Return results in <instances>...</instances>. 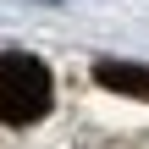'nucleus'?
<instances>
[{
  "mask_svg": "<svg viewBox=\"0 0 149 149\" xmlns=\"http://www.w3.org/2000/svg\"><path fill=\"white\" fill-rule=\"evenodd\" d=\"M50 66L28 50H6L0 55V122L6 127H28L50 111Z\"/></svg>",
  "mask_w": 149,
  "mask_h": 149,
  "instance_id": "f257e3e1",
  "label": "nucleus"
},
{
  "mask_svg": "<svg viewBox=\"0 0 149 149\" xmlns=\"http://www.w3.org/2000/svg\"><path fill=\"white\" fill-rule=\"evenodd\" d=\"M94 83L111 88V94L149 100V66H133V61H94Z\"/></svg>",
  "mask_w": 149,
  "mask_h": 149,
  "instance_id": "f03ea898",
  "label": "nucleus"
}]
</instances>
